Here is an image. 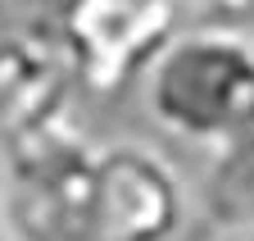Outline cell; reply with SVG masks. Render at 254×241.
<instances>
[{
  "label": "cell",
  "instance_id": "obj_1",
  "mask_svg": "<svg viewBox=\"0 0 254 241\" xmlns=\"http://www.w3.org/2000/svg\"><path fill=\"white\" fill-rule=\"evenodd\" d=\"M145 109L168 137L218 150L254 132V32L186 27L145 69Z\"/></svg>",
  "mask_w": 254,
  "mask_h": 241
},
{
  "label": "cell",
  "instance_id": "obj_6",
  "mask_svg": "<svg viewBox=\"0 0 254 241\" xmlns=\"http://www.w3.org/2000/svg\"><path fill=\"white\" fill-rule=\"evenodd\" d=\"M213 241H254L250 228H227V232H213Z\"/></svg>",
  "mask_w": 254,
  "mask_h": 241
},
{
  "label": "cell",
  "instance_id": "obj_5",
  "mask_svg": "<svg viewBox=\"0 0 254 241\" xmlns=\"http://www.w3.org/2000/svg\"><path fill=\"white\" fill-rule=\"evenodd\" d=\"M190 196H195V205L209 214V223L218 232H227V228L254 232V132L209 150L200 191H190Z\"/></svg>",
  "mask_w": 254,
  "mask_h": 241
},
{
  "label": "cell",
  "instance_id": "obj_4",
  "mask_svg": "<svg viewBox=\"0 0 254 241\" xmlns=\"http://www.w3.org/2000/svg\"><path fill=\"white\" fill-rule=\"evenodd\" d=\"M77 73L50 27H0V160L73 128Z\"/></svg>",
  "mask_w": 254,
  "mask_h": 241
},
{
  "label": "cell",
  "instance_id": "obj_7",
  "mask_svg": "<svg viewBox=\"0 0 254 241\" xmlns=\"http://www.w3.org/2000/svg\"><path fill=\"white\" fill-rule=\"evenodd\" d=\"M0 241H9V237H5V219H0Z\"/></svg>",
  "mask_w": 254,
  "mask_h": 241
},
{
  "label": "cell",
  "instance_id": "obj_3",
  "mask_svg": "<svg viewBox=\"0 0 254 241\" xmlns=\"http://www.w3.org/2000/svg\"><path fill=\"white\" fill-rule=\"evenodd\" d=\"M50 32L77 73V86L109 96L145 78L164 46L182 32L177 0H59Z\"/></svg>",
  "mask_w": 254,
  "mask_h": 241
},
{
  "label": "cell",
  "instance_id": "obj_2",
  "mask_svg": "<svg viewBox=\"0 0 254 241\" xmlns=\"http://www.w3.org/2000/svg\"><path fill=\"white\" fill-rule=\"evenodd\" d=\"M195 214L182 168L145 141H91L68 241H182Z\"/></svg>",
  "mask_w": 254,
  "mask_h": 241
}]
</instances>
